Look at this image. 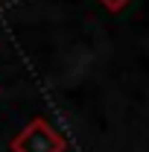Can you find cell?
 I'll use <instances>...</instances> for the list:
<instances>
[{"label": "cell", "instance_id": "obj_1", "mask_svg": "<svg viewBox=\"0 0 149 152\" xmlns=\"http://www.w3.org/2000/svg\"><path fill=\"white\" fill-rule=\"evenodd\" d=\"M64 137L44 120L35 117L26 123V129L12 140V152H64Z\"/></svg>", "mask_w": 149, "mask_h": 152}, {"label": "cell", "instance_id": "obj_2", "mask_svg": "<svg viewBox=\"0 0 149 152\" xmlns=\"http://www.w3.org/2000/svg\"><path fill=\"white\" fill-rule=\"evenodd\" d=\"M99 3H102V6L108 9V12H120V9H123V6H126L129 0H99Z\"/></svg>", "mask_w": 149, "mask_h": 152}]
</instances>
